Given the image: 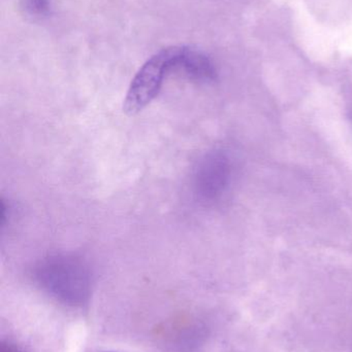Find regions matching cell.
<instances>
[{
	"mask_svg": "<svg viewBox=\"0 0 352 352\" xmlns=\"http://www.w3.org/2000/svg\"><path fill=\"white\" fill-rule=\"evenodd\" d=\"M231 179L229 159L220 152L207 155L194 175L196 194L206 202H213L225 194Z\"/></svg>",
	"mask_w": 352,
	"mask_h": 352,
	"instance_id": "3957f363",
	"label": "cell"
},
{
	"mask_svg": "<svg viewBox=\"0 0 352 352\" xmlns=\"http://www.w3.org/2000/svg\"><path fill=\"white\" fill-rule=\"evenodd\" d=\"M35 277L45 291L72 305L84 302L90 291L88 267L72 254H55L41 261Z\"/></svg>",
	"mask_w": 352,
	"mask_h": 352,
	"instance_id": "6da1fadb",
	"label": "cell"
},
{
	"mask_svg": "<svg viewBox=\"0 0 352 352\" xmlns=\"http://www.w3.org/2000/svg\"><path fill=\"white\" fill-rule=\"evenodd\" d=\"M178 52L179 47L161 50L140 68L124 99L123 111L126 115L141 113L156 98L165 76L176 69Z\"/></svg>",
	"mask_w": 352,
	"mask_h": 352,
	"instance_id": "7a4b0ae2",
	"label": "cell"
},
{
	"mask_svg": "<svg viewBox=\"0 0 352 352\" xmlns=\"http://www.w3.org/2000/svg\"><path fill=\"white\" fill-rule=\"evenodd\" d=\"M176 69H181L192 80L209 82L216 78V68L204 53L192 47H179Z\"/></svg>",
	"mask_w": 352,
	"mask_h": 352,
	"instance_id": "277c9868",
	"label": "cell"
},
{
	"mask_svg": "<svg viewBox=\"0 0 352 352\" xmlns=\"http://www.w3.org/2000/svg\"><path fill=\"white\" fill-rule=\"evenodd\" d=\"M0 352H22L19 351L18 349H16L14 346H12L10 344H3L1 346V351Z\"/></svg>",
	"mask_w": 352,
	"mask_h": 352,
	"instance_id": "8992f818",
	"label": "cell"
},
{
	"mask_svg": "<svg viewBox=\"0 0 352 352\" xmlns=\"http://www.w3.org/2000/svg\"><path fill=\"white\" fill-rule=\"evenodd\" d=\"M23 1H24L25 10L32 16H45L49 12V0H23Z\"/></svg>",
	"mask_w": 352,
	"mask_h": 352,
	"instance_id": "5b68a950",
	"label": "cell"
}]
</instances>
